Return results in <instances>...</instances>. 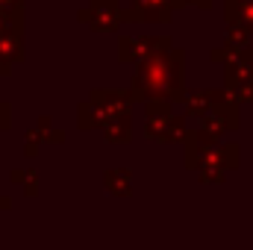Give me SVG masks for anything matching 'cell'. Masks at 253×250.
<instances>
[{
    "mask_svg": "<svg viewBox=\"0 0 253 250\" xmlns=\"http://www.w3.org/2000/svg\"><path fill=\"white\" fill-rule=\"evenodd\" d=\"M9 206H12V200H9V197H3V194H0V212H3V209H9Z\"/></svg>",
    "mask_w": 253,
    "mask_h": 250,
    "instance_id": "277c9868",
    "label": "cell"
},
{
    "mask_svg": "<svg viewBox=\"0 0 253 250\" xmlns=\"http://www.w3.org/2000/svg\"><path fill=\"white\" fill-rule=\"evenodd\" d=\"M6 126H12V109H9V103L0 100V132H3Z\"/></svg>",
    "mask_w": 253,
    "mask_h": 250,
    "instance_id": "7a4b0ae2",
    "label": "cell"
},
{
    "mask_svg": "<svg viewBox=\"0 0 253 250\" xmlns=\"http://www.w3.org/2000/svg\"><path fill=\"white\" fill-rule=\"evenodd\" d=\"M0 9H9V12H24V0H0Z\"/></svg>",
    "mask_w": 253,
    "mask_h": 250,
    "instance_id": "3957f363",
    "label": "cell"
},
{
    "mask_svg": "<svg viewBox=\"0 0 253 250\" xmlns=\"http://www.w3.org/2000/svg\"><path fill=\"white\" fill-rule=\"evenodd\" d=\"M24 59V33L21 27L0 30V74H9L12 65Z\"/></svg>",
    "mask_w": 253,
    "mask_h": 250,
    "instance_id": "6da1fadb",
    "label": "cell"
}]
</instances>
